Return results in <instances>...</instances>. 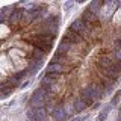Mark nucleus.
Masks as SVG:
<instances>
[{"mask_svg": "<svg viewBox=\"0 0 121 121\" xmlns=\"http://www.w3.org/2000/svg\"><path fill=\"white\" fill-rule=\"evenodd\" d=\"M48 95H50V92L48 91H45L44 88H38V89H35L33 91V94H32V100H41V101H47L48 103Z\"/></svg>", "mask_w": 121, "mask_h": 121, "instance_id": "nucleus-4", "label": "nucleus"}, {"mask_svg": "<svg viewBox=\"0 0 121 121\" xmlns=\"http://www.w3.org/2000/svg\"><path fill=\"white\" fill-rule=\"evenodd\" d=\"M74 108H76V112H82L83 109L86 108V103L82 100V98H76L74 100Z\"/></svg>", "mask_w": 121, "mask_h": 121, "instance_id": "nucleus-15", "label": "nucleus"}, {"mask_svg": "<svg viewBox=\"0 0 121 121\" xmlns=\"http://www.w3.org/2000/svg\"><path fill=\"white\" fill-rule=\"evenodd\" d=\"M112 108H113V106H112V103H109V104H106L104 108H103V111H101V112H103V113H106V115H108V113H109V112L112 111Z\"/></svg>", "mask_w": 121, "mask_h": 121, "instance_id": "nucleus-22", "label": "nucleus"}, {"mask_svg": "<svg viewBox=\"0 0 121 121\" xmlns=\"http://www.w3.org/2000/svg\"><path fill=\"white\" fill-rule=\"evenodd\" d=\"M64 71V67L60 64H56V62H50L47 65V74H53V73H60L62 74Z\"/></svg>", "mask_w": 121, "mask_h": 121, "instance_id": "nucleus-10", "label": "nucleus"}, {"mask_svg": "<svg viewBox=\"0 0 121 121\" xmlns=\"http://www.w3.org/2000/svg\"><path fill=\"white\" fill-rule=\"evenodd\" d=\"M113 59L121 62V48H115V52H113Z\"/></svg>", "mask_w": 121, "mask_h": 121, "instance_id": "nucleus-21", "label": "nucleus"}, {"mask_svg": "<svg viewBox=\"0 0 121 121\" xmlns=\"http://www.w3.org/2000/svg\"><path fill=\"white\" fill-rule=\"evenodd\" d=\"M14 76L18 79V80H21L23 77H27V76H29V73H27V70H26V71H18V73H17V74H14Z\"/></svg>", "mask_w": 121, "mask_h": 121, "instance_id": "nucleus-20", "label": "nucleus"}, {"mask_svg": "<svg viewBox=\"0 0 121 121\" xmlns=\"http://www.w3.org/2000/svg\"><path fill=\"white\" fill-rule=\"evenodd\" d=\"M80 18L89 26V27H91V26L98 24V15H97V14H94L91 9H88V8H86V9L82 12V17H80Z\"/></svg>", "mask_w": 121, "mask_h": 121, "instance_id": "nucleus-3", "label": "nucleus"}, {"mask_svg": "<svg viewBox=\"0 0 121 121\" xmlns=\"http://www.w3.org/2000/svg\"><path fill=\"white\" fill-rule=\"evenodd\" d=\"M52 62H56V64H60V62H65V55H62V53L56 52L55 55H53V59Z\"/></svg>", "mask_w": 121, "mask_h": 121, "instance_id": "nucleus-17", "label": "nucleus"}, {"mask_svg": "<svg viewBox=\"0 0 121 121\" xmlns=\"http://www.w3.org/2000/svg\"><path fill=\"white\" fill-rule=\"evenodd\" d=\"M106 118H108V115H106V113H103V112H100V113H98L97 121H106Z\"/></svg>", "mask_w": 121, "mask_h": 121, "instance_id": "nucleus-25", "label": "nucleus"}, {"mask_svg": "<svg viewBox=\"0 0 121 121\" xmlns=\"http://www.w3.org/2000/svg\"><path fill=\"white\" fill-rule=\"evenodd\" d=\"M6 83L11 86V88H17V86L20 85V80H18V79L15 77V76H9V77H8V82H6ZM20 86H21V85H20Z\"/></svg>", "mask_w": 121, "mask_h": 121, "instance_id": "nucleus-16", "label": "nucleus"}, {"mask_svg": "<svg viewBox=\"0 0 121 121\" xmlns=\"http://www.w3.org/2000/svg\"><path fill=\"white\" fill-rule=\"evenodd\" d=\"M38 71H39V68H35V67H29L27 73H29V76H33V74H36Z\"/></svg>", "mask_w": 121, "mask_h": 121, "instance_id": "nucleus-23", "label": "nucleus"}, {"mask_svg": "<svg viewBox=\"0 0 121 121\" xmlns=\"http://www.w3.org/2000/svg\"><path fill=\"white\" fill-rule=\"evenodd\" d=\"M33 112H35L36 118L41 120V121H47V117H48V112L45 108H39V109H33Z\"/></svg>", "mask_w": 121, "mask_h": 121, "instance_id": "nucleus-12", "label": "nucleus"}, {"mask_svg": "<svg viewBox=\"0 0 121 121\" xmlns=\"http://www.w3.org/2000/svg\"><path fill=\"white\" fill-rule=\"evenodd\" d=\"M52 117H53L55 121H65L67 117H68V113H67V111H65L64 106H56L55 111H53V113H52Z\"/></svg>", "mask_w": 121, "mask_h": 121, "instance_id": "nucleus-5", "label": "nucleus"}, {"mask_svg": "<svg viewBox=\"0 0 121 121\" xmlns=\"http://www.w3.org/2000/svg\"><path fill=\"white\" fill-rule=\"evenodd\" d=\"M120 98H121V89H118V91H117V92H115V95H113L112 101H111V103H112V106H117V104H118Z\"/></svg>", "mask_w": 121, "mask_h": 121, "instance_id": "nucleus-19", "label": "nucleus"}, {"mask_svg": "<svg viewBox=\"0 0 121 121\" xmlns=\"http://www.w3.org/2000/svg\"><path fill=\"white\" fill-rule=\"evenodd\" d=\"M74 6V2H67L65 5H64V8H65V9H70V8H73Z\"/></svg>", "mask_w": 121, "mask_h": 121, "instance_id": "nucleus-27", "label": "nucleus"}, {"mask_svg": "<svg viewBox=\"0 0 121 121\" xmlns=\"http://www.w3.org/2000/svg\"><path fill=\"white\" fill-rule=\"evenodd\" d=\"M62 41H67V43H70V44H79V43L83 41V38H82V35H79L77 32H74L73 29L68 27L65 32H64Z\"/></svg>", "mask_w": 121, "mask_h": 121, "instance_id": "nucleus-2", "label": "nucleus"}, {"mask_svg": "<svg viewBox=\"0 0 121 121\" xmlns=\"http://www.w3.org/2000/svg\"><path fill=\"white\" fill-rule=\"evenodd\" d=\"M101 6H103V3L101 2H97V0H94V2H91L89 5H88V9H91L94 14H100L101 12Z\"/></svg>", "mask_w": 121, "mask_h": 121, "instance_id": "nucleus-13", "label": "nucleus"}, {"mask_svg": "<svg viewBox=\"0 0 121 121\" xmlns=\"http://www.w3.org/2000/svg\"><path fill=\"white\" fill-rule=\"evenodd\" d=\"M118 121H121V109H120V112H118Z\"/></svg>", "mask_w": 121, "mask_h": 121, "instance_id": "nucleus-30", "label": "nucleus"}, {"mask_svg": "<svg viewBox=\"0 0 121 121\" xmlns=\"http://www.w3.org/2000/svg\"><path fill=\"white\" fill-rule=\"evenodd\" d=\"M55 35H50V33H47V32H43V33H38V35L35 36V39H38V41H44V43H53L55 41Z\"/></svg>", "mask_w": 121, "mask_h": 121, "instance_id": "nucleus-11", "label": "nucleus"}, {"mask_svg": "<svg viewBox=\"0 0 121 121\" xmlns=\"http://www.w3.org/2000/svg\"><path fill=\"white\" fill-rule=\"evenodd\" d=\"M23 15H24V11H12L9 18H8V21H9V24H17L23 18Z\"/></svg>", "mask_w": 121, "mask_h": 121, "instance_id": "nucleus-8", "label": "nucleus"}, {"mask_svg": "<svg viewBox=\"0 0 121 121\" xmlns=\"http://www.w3.org/2000/svg\"><path fill=\"white\" fill-rule=\"evenodd\" d=\"M27 86H29V80H26L24 83H21V86H20V88H21V89H24V88H27Z\"/></svg>", "mask_w": 121, "mask_h": 121, "instance_id": "nucleus-29", "label": "nucleus"}, {"mask_svg": "<svg viewBox=\"0 0 121 121\" xmlns=\"http://www.w3.org/2000/svg\"><path fill=\"white\" fill-rule=\"evenodd\" d=\"M115 65V59L113 58H109V56H103V58L98 59V67L101 70H108V68H112Z\"/></svg>", "mask_w": 121, "mask_h": 121, "instance_id": "nucleus-6", "label": "nucleus"}, {"mask_svg": "<svg viewBox=\"0 0 121 121\" xmlns=\"http://www.w3.org/2000/svg\"><path fill=\"white\" fill-rule=\"evenodd\" d=\"M85 120H88V115H85V117H76V118H73L71 121H85Z\"/></svg>", "mask_w": 121, "mask_h": 121, "instance_id": "nucleus-26", "label": "nucleus"}, {"mask_svg": "<svg viewBox=\"0 0 121 121\" xmlns=\"http://www.w3.org/2000/svg\"><path fill=\"white\" fill-rule=\"evenodd\" d=\"M113 85H115V83H113V80H111V79H108V77H104L103 80L100 82V86L104 89L106 94H111L112 91H113Z\"/></svg>", "mask_w": 121, "mask_h": 121, "instance_id": "nucleus-9", "label": "nucleus"}, {"mask_svg": "<svg viewBox=\"0 0 121 121\" xmlns=\"http://www.w3.org/2000/svg\"><path fill=\"white\" fill-rule=\"evenodd\" d=\"M71 47H73V44L67 43V41H60L59 45H58V52L62 53V55H65V53H68V52L71 50Z\"/></svg>", "mask_w": 121, "mask_h": 121, "instance_id": "nucleus-14", "label": "nucleus"}, {"mask_svg": "<svg viewBox=\"0 0 121 121\" xmlns=\"http://www.w3.org/2000/svg\"><path fill=\"white\" fill-rule=\"evenodd\" d=\"M70 29H73L74 32H77L79 35H82V36H86V35H89V29L91 27L82 20V18H76V20L71 23Z\"/></svg>", "mask_w": 121, "mask_h": 121, "instance_id": "nucleus-1", "label": "nucleus"}, {"mask_svg": "<svg viewBox=\"0 0 121 121\" xmlns=\"http://www.w3.org/2000/svg\"><path fill=\"white\" fill-rule=\"evenodd\" d=\"M32 44L35 45V48H38V50H41L43 53H47L52 50V44L50 43H44V41H38V39H33Z\"/></svg>", "mask_w": 121, "mask_h": 121, "instance_id": "nucleus-7", "label": "nucleus"}, {"mask_svg": "<svg viewBox=\"0 0 121 121\" xmlns=\"http://www.w3.org/2000/svg\"><path fill=\"white\" fill-rule=\"evenodd\" d=\"M48 76H50L53 80H58V79L62 77V74H60V73H53V74H48Z\"/></svg>", "mask_w": 121, "mask_h": 121, "instance_id": "nucleus-24", "label": "nucleus"}, {"mask_svg": "<svg viewBox=\"0 0 121 121\" xmlns=\"http://www.w3.org/2000/svg\"><path fill=\"white\" fill-rule=\"evenodd\" d=\"M64 108H65V111H67L68 115H71V113L76 111V108H74V101H68V103H65V106H64Z\"/></svg>", "mask_w": 121, "mask_h": 121, "instance_id": "nucleus-18", "label": "nucleus"}, {"mask_svg": "<svg viewBox=\"0 0 121 121\" xmlns=\"http://www.w3.org/2000/svg\"><path fill=\"white\" fill-rule=\"evenodd\" d=\"M100 106H101V103H100V101H97V103H94V104H92V109H94V111H97Z\"/></svg>", "mask_w": 121, "mask_h": 121, "instance_id": "nucleus-28", "label": "nucleus"}]
</instances>
